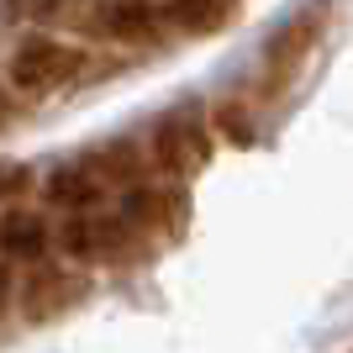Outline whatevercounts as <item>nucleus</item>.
<instances>
[{
    "mask_svg": "<svg viewBox=\"0 0 353 353\" xmlns=\"http://www.w3.org/2000/svg\"><path fill=\"white\" fill-rule=\"evenodd\" d=\"M148 159L159 163L163 174H195V169H206L211 159V121L201 105H174V111H163L159 127H153V148H148Z\"/></svg>",
    "mask_w": 353,
    "mask_h": 353,
    "instance_id": "nucleus-1",
    "label": "nucleus"
},
{
    "mask_svg": "<svg viewBox=\"0 0 353 353\" xmlns=\"http://www.w3.org/2000/svg\"><path fill=\"white\" fill-rule=\"evenodd\" d=\"M79 63H85V53L69 43H59V37H27V43L11 53V90H21V95H53V90H63L79 74Z\"/></svg>",
    "mask_w": 353,
    "mask_h": 353,
    "instance_id": "nucleus-2",
    "label": "nucleus"
},
{
    "mask_svg": "<svg viewBox=\"0 0 353 353\" xmlns=\"http://www.w3.org/2000/svg\"><path fill=\"white\" fill-rule=\"evenodd\" d=\"M63 253H69L74 264H111V259H121L127 253V243H132V232L121 227L117 211H69V221L59 227V237H53Z\"/></svg>",
    "mask_w": 353,
    "mask_h": 353,
    "instance_id": "nucleus-3",
    "label": "nucleus"
},
{
    "mask_svg": "<svg viewBox=\"0 0 353 353\" xmlns=\"http://www.w3.org/2000/svg\"><path fill=\"white\" fill-rule=\"evenodd\" d=\"M85 290L90 285L79 280L74 269H59V264H43V259H37V269H32L27 285H21V316H27V322H53V316L79 306Z\"/></svg>",
    "mask_w": 353,
    "mask_h": 353,
    "instance_id": "nucleus-4",
    "label": "nucleus"
},
{
    "mask_svg": "<svg viewBox=\"0 0 353 353\" xmlns=\"http://www.w3.org/2000/svg\"><path fill=\"white\" fill-rule=\"evenodd\" d=\"M117 216L121 227L132 232V243H148V237L169 232V227H179V216H185V201H179V190H153V185H127L117 201Z\"/></svg>",
    "mask_w": 353,
    "mask_h": 353,
    "instance_id": "nucleus-5",
    "label": "nucleus"
},
{
    "mask_svg": "<svg viewBox=\"0 0 353 353\" xmlns=\"http://www.w3.org/2000/svg\"><path fill=\"white\" fill-rule=\"evenodd\" d=\"M163 21H169V11L153 6V0H105L95 11V32L111 37V43H127V48L153 43L163 32Z\"/></svg>",
    "mask_w": 353,
    "mask_h": 353,
    "instance_id": "nucleus-6",
    "label": "nucleus"
},
{
    "mask_svg": "<svg viewBox=\"0 0 353 353\" xmlns=\"http://www.w3.org/2000/svg\"><path fill=\"white\" fill-rule=\"evenodd\" d=\"M43 195L53 206H63V211H85V206H95V201H105V174L90 159H69V163H59V169L48 174Z\"/></svg>",
    "mask_w": 353,
    "mask_h": 353,
    "instance_id": "nucleus-7",
    "label": "nucleus"
},
{
    "mask_svg": "<svg viewBox=\"0 0 353 353\" xmlns=\"http://www.w3.org/2000/svg\"><path fill=\"white\" fill-rule=\"evenodd\" d=\"M53 248V227H48L37 211H6L0 216V259H16V264H37Z\"/></svg>",
    "mask_w": 353,
    "mask_h": 353,
    "instance_id": "nucleus-8",
    "label": "nucleus"
},
{
    "mask_svg": "<svg viewBox=\"0 0 353 353\" xmlns=\"http://www.w3.org/2000/svg\"><path fill=\"white\" fill-rule=\"evenodd\" d=\"M227 16H232V0H174V6H169V21H174L179 32H190V37L221 32Z\"/></svg>",
    "mask_w": 353,
    "mask_h": 353,
    "instance_id": "nucleus-9",
    "label": "nucleus"
},
{
    "mask_svg": "<svg viewBox=\"0 0 353 353\" xmlns=\"http://www.w3.org/2000/svg\"><path fill=\"white\" fill-rule=\"evenodd\" d=\"M90 163L105 174V185H132V179L143 174V159H137L132 143H105L101 153H90Z\"/></svg>",
    "mask_w": 353,
    "mask_h": 353,
    "instance_id": "nucleus-10",
    "label": "nucleus"
},
{
    "mask_svg": "<svg viewBox=\"0 0 353 353\" xmlns=\"http://www.w3.org/2000/svg\"><path fill=\"white\" fill-rule=\"evenodd\" d=\"M32 185H37L32 163H21V159H0V201H21Z\"/></svg>",
    "mask_w": 353,
    "mask_h": 353,
    "instance_id": "nucleus-11",
    "label": "nucleus"
},
{
    "mask_svg": "<svg viewBox=\"0 0 353 353\" xmlns=\"http://www.w3.org/2000/svg\"><path fill=\"white\" fill-rule=\"evenodd\" d=\"M216 127L227 143H253V127H248V111L243 105H221L216 111Z\"/></svg>",
    "mask_w": 353,
    "mask_h": 353,
    "instance_id": "nucleus-12",
    "label": "nucleus"
},
{
    "mask_svg": "<svg viewBox=\"0 0 353 353\" xmlns=\"http://www.w3.org/2000/svg\"><path fill=\"white\" fill-rule=\"evenodd\" d=\"M11 306V274H6V264H0V311Z\"/></svg>",
    "mask_w": 353,
    "mask_h": 353,
    "instance_id": "nucleus-13",
    "label": "nucleus"
},
{
    "mask_svg": "<svg viewBox=\"0 0 353 353\" xmlns=\"http://www.w3.org/2000/svg\"><path fill=\"white\" fill-rule=\"evenodd\" d=\"M0 117H6V101H0Z\"/></svg>",
    "mask_w": 353,
    "mask_h": 353,
    "instance_id": "nucleus-14",
    "label": "nucleus"
}]
</instances>
